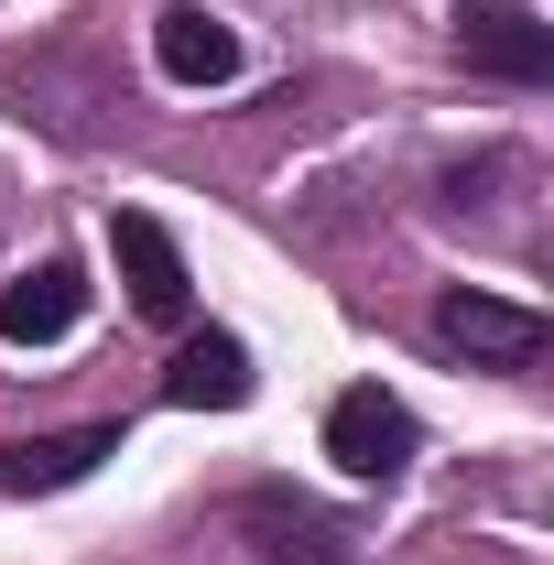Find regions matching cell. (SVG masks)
I'll list each match as a JSON object with an SVG mask.
<instances>
[{
    "label": "cell",
    "instance_id": "obj_3",
    "mask_svg": "<svg viewBox=\"0 0 554 565\" xmlns=\"http://www.w3.org/2000/svg\"><path fill=\"white\" fill-rule=\"evenodd\" d=\"M435 338L457 359H489V370H533V359H544V316L511 305V294H468V282H457V294L435 305Z\"/></svg>",
    "mask_w": 554,
    "mask_h": 565
},
{
    "label": "cell",
    "instance_id": "obj_7",
    "mask_svg": "<svg viewBox=\"0 0 554 565\" xmlns=\"http://www.w3.org/2000/svg\"><path fill=\"white\" fill-rule=\"evenodd\" d=\"M98 457H120V424H66V435H22V446H0V490H76Z\"/></svg>",
    "mask_w": 554,
    "mask_h": 565
},
{
    "label": "cell",
    "instance_id": "obj_2",
    "mask_svg": "<svg viewBox=\"0 0 554 565\" xmlns=\"http://www.w3.org/2000/svg\"><path fill=\"white\" fill-rule=\"evenodd\" d=\"M327 457H338L348 479H403L414 468V414L381 381H348L338 403H327Z\"/></svg>",
    "mask_w": 554,
    "mask_h": 565
},
{
    "label": "cell",
    "instance_id": "obj_8",
    "mask_svg": "<svg viewBox=\"0 0 554 565\" xmlns=\"http://www.w3.org/2000/svg\"><path fill=\"white\" fill-rule=\"evenodd\" d=\"M163 403H185V414H239L251 403V349L239 338H185L174 349V370H163Z\"/></svg>",
    "mask_w": 554,
    "mask_h": 565
},
{
    "label": "cell",
    "instance_id": "obj_9",
    "mask_svg": "<svg viewBox=\"0 0 554 565\" xmlns=\"http://www.w3.org/2000/svg\"><path fill=\"white\" fill-rule=\"evenodd\" d=\"M228 522L262 544V565H338V533H327V511H305V500H283V490H251Z\"/></svg>",
    "mask_w": 554,
    "mask_h": 565
},
{
    "label": "cell",
    "instance_id": "obj_5",
    "mask_svg": "<svg viewBox=\"0 0 554 565\" xmlns=\"http://www.w3.org/2000/svg\"><path fill=\"white\" fill-rule=\"evenodd\" d=\"M152 66L174 76V87H228L239 76V33L217 11H196V0H163L152 11Z\"/></svg>",
    "mask_w": 554,
    "mask_h": 565
},
{
    "label": "cell",
    "instance_id": "obj_4",
    "mask_svg": "<svg viewBox=\"0 0 554 565\" xmlns=\"http://www.w3.org/2000/svg\"><path fill=\"white\" fill-rule=\"evenodd\" d=\"M109 250H120V282H131V316H152V327H185L196 282H185V250L163 239V217L120 207V217H109Z\"/></svg>",
    "mask_w": 554,
    "mask_h": 565
},
{
    "label": "cell",
    "instance_id": "obj_1",
    "mask_svg": "<svg viewBox=\"0 0 554 565\" xmlns=\"http://www.w3.org/2000/svg\"><path fill=\"white\" fill-rule=\"evenodd\" d=\"M457 55L500 87H544L554 76V22L533 0H457Z\"/></svg>",
    "mask_w": 554,
    "mask_h": 565
},
{
    "label": "cell",
    "instance_id": "obj_6",
    "mask_svg": "<svg viewBox=\"0 0 554 565\" xmlns=\"http://www.w3.org/2000/svg\"><path fill=\"white\" fill-rule=\"evenodd\" d=\"M76 316H87V273L76 262H33L22 282H0V338L11 349H55Z\"/></svg>",
    "mask_w": 554,
    "mask_h": 565
}]
</instances>
